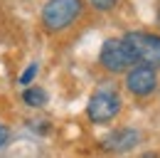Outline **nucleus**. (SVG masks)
<instances>
[{"label": "nucleus", "mask_w": 160, "mask_h": 158, "mask_svg": "<svg viewBox=\"0 0 160 158\" xmlns=\"http://www.w3.org/2000/svg\"><path fill=\"white\" fill-rule=\"evenodd\" d=\"M155 87H158V74L148 64H138L126 74V89L133 97H148L155 92Z\"/></svg>", "instance_id": "obj_5"}, {"label": "nucleus", "mask_w": 160, "mask_h": 158, "mask_svg": "<svg viewBox=\"0 0 160 158\" xmlns=\"http://www.w3.org/2000/svg\"><path fill=\"white\" fill-rule=\"evenodd\" d=\"M123 42H126L128 52L133 55L136 62L148 64L153 69H160V35H153V32H128L123 37Z\"/></svg>", "instance_id": "obj_2"}, {"label": "nucleus", "mask_w": 160, "mask_h": 158, "mask_svg": "<svg viewBox=\"0 0 160 158\" xmlns=\"http://www.w3.org/2000/svg\"><path fill=\"white\" fill-rule=\"evenodd\" d=\"M99 62H101V67H103L106 72H111V74H121V72H126L131 64H136V59L128 52L126 42H123V40H116V37L103 42Z\"/></svg>", "instance_id": "obj_4"}, {"label": "nucleus", "mask_w": 160, "mask_h": 158, "mask_svg": "<svg viewBox=\"0 0 160 158\" xmlns=\"http://www.w3.org/2000/svg\"><path fill=\"white\" fill-rule=\"evenodd\" d=\"M35 74H37V64H30V67L25 69V74L20 77V84H25V87H27V84L35 79Z\"/></svg>", "instance_id": "obj_8"}, {"label": "nucleus", "mask_w": 160, "mask_h": 158, "mask_svg": "<svg viewBox=\"0 0 160 158\" xmlns=\"http://www.w3.org/2000/svg\"><path fill=\"white\" fill-rule=\"evenodd\" d=\"M158 25H160V8H158Z\"/></svg>", "instance_id": "obj_11"}, {"label": "nucleus", "mask_w": 160, "mask_h": 158, "mask_svg": "<svg viewBox=\"0 0 160 158\" xmlns=\"http://www.w3.org/2000/svg\"><path fill=\"white\" fill-rule=\"evenodd\" d=\"M138 138L140 134L136 129H118V131H113L103 138V148L111 151V153H123V151H131L138 143Z\"/></svg>", "instance_id": "obj_6"}, {"label": "nucleus", "mask_w": 160, "mask_h": 158, "mask_svg": "<svg viewBox=\"0 0 160 158\" xmlns=\"http://www.w3.org/2000/svg\"><path fill=\"white\" fill-rule=\"evenodd\" d=\"M81 0H49L42 8V25L49 32H62L81 15Z\"/></svg>", "instance_id": "obj_1"}, {"label": "nucleus", "mask_w": 160, "mask_h": 158, "mask_svg": "<svg viewBox=\"0 0 160 158\" xmlns=\"http://www.w3.org/2000/svg\"><path fill=\"white\" fill-rule=\"evenodd\" d=\"M116 3H118V0H91V5H94L96 10H111Z\"/></svg>", "instance_id": "obj_9"}, {"label": "nucleus", "mask_w": 160, "mask_h": 158, "mask_svg": "<svg viewBox=\"0 0 160 158\" xmlns=\"http://www.w3.org/2000/svg\"><path fill=\"white\" fill-rule=\"evenodd\" d=\"M22 101H25L27 106H44V104H47V92L40 89V87H30V89H25Z\"/></svg>", "instance_id": "obj_7"}, {"label": "nucleus", "mask_w": 160, "mask_h": 158, "mask_svg": "<svg viewBox=\"0 0 160 158\" xmlns=\"http://www.w3.org/2000/svg\"><path fill=\"white\" fill-rule=\"evenodd\" d=\"M118 111H121V97L111 87L96 89L89 99V106H86V114L94 124H108L111 118L118 116Z\"/></svg>", "instance_id": "obj_3"}, {"label": "nucleus", "mask_w": 160, "mask_h": 158, "mask_svg": "<svg viewBox=\"0 0 160 158\" xmlns=\"http://www.w3.org/2000/svg\"><path fill=\"white\" fill-rule=\"evenodd\" d=\"M8 141H10V131H8V129H5L2 124H0V148H2V146H5Z\"/></svg>", "instance_id": "obj_10"}]
</instances>
